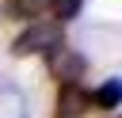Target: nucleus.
<instances>
[{"instance_id": "f257e3e1", "label": "nucleus", "mask_w": 122, "mask_h": 118, "mask_svg": "<svg viewBox=\"0 0 122 118\" xmlns=\"http://www.w3.org/2000/svg\"><path fill=\"white\" fill-rule=\"evenodd\" d=\"M61 46V23H30L27 30L15 34L11 53L15 57H30V53H50Z\"/></svg>"}, {"instance_id": "f03ea898", "label": "nucleus", "mask_w": 122, "mask_h": 118, "mask_svg": "<svg viewBox=\"0 0 122 118\" xmlns=\"http://www.w3.org/2000/svg\"><path fill=\"white\" fill-rule=\"evenodd\" d=\"M46 65H50V72H53L57 84H80V76L88 72V57H84L80 49H65V46L50 49Z\"/></svg>"}, {"instance_id": "7ed1b4c3", "label": "nucleus", "mask_w": 122, "mask_h": 118, "mask_svg": "<svg viewBox=\"0 0 122 118\" xmlns=\"http://www.w3.org/2000/svg\"><path fill=\"white\" fill-rule=\"evenodd\" d=\"M88 107H92V99H88V91L80 84H61V91H57V118H80Z\"/></svg>"}, {"instance_id": "20e7f679", "label": "nucleus", "mask_w": 122, "mask_h": 118, "mask_svg": "<svg viewBox=\"0 0 122 118\" xmlns=\"http://www.w3.org/2000/svg\"><path fill=\"white\" fill-rule=\"evenodd\" d=\"M118 99H122V80H118V76L103 80V88L95 91V103H99V107H107V110H114V107H118Z\"/></svg>"}, {"instance_id": "39448f33", "label": "nucleus", "mask_w": 122, "mask_h": 118, "mask_svg": "<svg viewBox=\"0 0 122 118\" xmlns=\"http://www.w3.org/2000/svg\"><path fill=\"white\" fill-rule=\"evenodd\" d=\"M0 118H23V95L15 88H0Z\"/></svg>"}, {"instance_id": "423d86ee", "label": "nucleus", "mask_w": 122, "mask_h": 118, "mask_svg": "<svg viewBox=\"0 0 122 118\" xmlns=\"http://www.w3.org/2000/svg\"><path fill=\"white\" fill-rule=\"evenodd\" d=\"M46 4H50V0H11V11H15V15H23V19H34Z\"/></svg>"}, {"instance_id": "0eeeda50", "label": "nucleus", "mask_w": 122, "mask_h": 118, "mask_svg": "<svg viewBox=\"0 0 122 118\" xmlns=\"http://www.w3.org/2000/svg\"><path fill=\"white\" fill-rule=\"evenodd\" d=\"M50 4H53V15L57 19H76V11H80L84 0H50Z\"/></svg>"}, {"instance_id": "6e6552de", "label": "nucleus", "mask_w": 122, "mask_h": 118, "mask_svg": "<svg viewBox=\"0 0 122 118\" xmlns=\"http://www.w3.org/2000/svg\"><path fill=\"white\" fill-rule=\"evenodd\" d=\"M4 11H8V0H0V19H4Z\"/></svg>"}]
</instances>
